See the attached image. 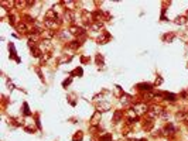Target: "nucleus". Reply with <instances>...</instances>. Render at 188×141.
<instances>
[{"mask_svg": "<svg viewBox=\"0 0 188 141\" xmlns=\"http://www.w3.org/2000/svg\"><path fill=\"white\" fill-rule=\"evenodd\" d=\"M132 110H133L137 116H140V114H144V113L149 111V106L144 105V103H136V105L133 106Z\"/></svg>", "mask_w": 188, "mask_h": 141, "instance_id": "obj_1", "label": "nucleus"}, {"mask_svg": "<svg viewBox=\"0 0 188 141\" xmlns=\"http://www.w3.org/2000/svg\"><path fill=\"white\" fill-rule=\"evenodd\" d=\"M163 109L161 107H157V106H153L150 110L147 111V116L150 117V119H154V117H157V116H161L163 114Z\"/></svg>", "mask_w": 188, "mask_h": 141, "instance_id": "obj_2", "label": "nucleus"}, {"mask_svg": "<svg viewBox=\"0 0 188 141\" xmlns=\"http://www.w3.org/2000/svg\"><path fill=\"white\" fill-rule=\"evenodd\" d=\"M44 24H45L48 28L55 30V28H58V27H60L61 20H48V18H45V20H44Z\"/></svg>", "mask_w": 188, "mask_h": 141, "instance_id": "obj_3", "label": "nucleus"}, {"mask_svg": "<svg viewBox=\"0 0 188 141\" xmlns=\"http://www.w3.org/2000/svg\"><path fill=\"white\" fill-rule=\"evenodd\" d=\"M70 33L72 35H76V37H82V35H85V30L82 27H79V26H71Z\"/></svg>", "mask_w": 188, "mask_h": 141, "instance_id": "obj_4", "label": "nucleus"}, {"mask_svg": "<svg viewBox=\"0 0 188 141\" xmlns=\"http://www.w3.org/2000/svg\"><path fill=\"white\" fill-rule=\"evenodd\" d=\"M62 18H64V21H67V23H72L74 20H75V16H74V11H71V10H65L64 13H62Z\"/></svg>", "mask_w": 188, "mask_h": 141, "instance_id": "obj_5", "label": "nucleus"}, {"mask_svg": "<svg viewBox=\"0 0 188 141\" xmlns=\"http://www.w3.org/2000/svg\"><path fill=\"white\" fill-rule=\"evenodd\" d=\"M109 38H111L109 33H106V31H101V35L98 37V42H99V44H106V42L109 41Z\"/></svg>", "mask_w": 188, "mask_h": 141, "instance_id": "obj_6", "label": "nucleus"}, {"mask_svg": "<svg viewBox=\"0 0 188 141\" xmlns=\"http://www.w3.org/2000/svg\"><path fill=\"white\" fill-rule=\"evenodd\" d=\"M102 28H103V23H101V21H95V23L89 24V30H92V31H101Z\"/></svg>", "mask_w": 188, "mask_h": 141, "instance_id": "obj_7", "label": "nucleus"}, {"mask_svg": "<svg viewBox=\"0 0 188 141\" xmlns=\"http://www.w3.org/2000/svg\"><path fill=\"white\" fill-rule=\"evenodd\" d=\"M52 48V44H51V41L50 40H44L42 42H41V45H40V49L42 51V49H47V51H50Z\"/></svg>", "mask_w": 188, "mask_h": 141, "instance_id": "obj_8", "label": "nucleus"}, {"mask_svg": "<svg viewBox=\"0 0 188 141\" xmlns=\"http://www.w3.org/2000/svg\"><path fill=\"white\" fill-rule=\"evenodd\" d=\"M16 28H17V31L21 33V34H27V31H28V28H27V26H26L24 23H17Z\"/></svg>", "mask_w": 188, "mask_h": 141, "instance_id": "obj_9", "label": "nucleus"}, {"mask_svg": "<svg viewBox=\"0 0 188 141\" xmlns=\"http://www.w3.org/2000/svg\"><path fill=\"white\" fill-rule=\"evenodd\" d=\"M175 117H177V120H180V121L188 120V113L187 111H178V113L175 114Z\"/></svg>", "mask_w": 188, "mask_h": 141, "instance_id": "obj_10", "label": "nucleus"}, {"mask_svg": "<svg viewBox=\"0 0 188 141\" xmlns=\"http://www.w3.org/2000/svg\"><path fill=\"white\" fill-rule=\"evenodd\" d=\"M45 18H48V20H57V13L54 10H48L47 14H45Z\"/></svg>", "mask_w": 188, "mask_h": 141, "instance_id": "obj_11", "label": "nucleus"}, {"mask_svg": "<svg viewBox=\"0 0 188 141\" xmlns=\"http://www.w3.org/2000/svg\"><path fill=\"white\" fill-rule=\"evenodd\" d=\"M137 88H139V89H142V90H147V92H149L151 88H153V85H150V83H139V85H137Z\"/></svg>", "mask_w": 188, "mask_h": 141, "instance_id": "obj_12", "label": "nucleus"}, {"mask_svg": "<svg viewBox=\"0 0 188 141\" xmlns=\"http://www.w3.org/2000/svg\"><path fill=\"white\" fill-rule=\"evenodd\" d=\"M164 131H167V134H168V133L173 134V133H175V127H174L173 124H167L165 128H164Z\"/></svg>", "mask_w": 188, "mask_h": 141, "instance_id": "obj_13", "label": "nucleus"}, {"mask_svg": "<svg viewBox=\"0 0 188 141\" xmlns=\"http://www.w3.org/2000/svg\"><path fill=\"white\" fill-rule=\"evenodd\" d=\"M64 4L68 7V10H71V11H74V7H75L76 1H64Z\"/></svg>", "mask_w": 188, "mask_h": 141, "instance_id": "obj_14", "label": "nucleus"}, {"mask_svg": "<svg viewBox=\"0 0 188 141\" xmlns=\"http://www.w3.org/2000/svg\"><path fill=\"white\" fill-rule=\"evenodd\" d=\"M163 96L167 98V100H171V102L175 100V95H173V93H163Z\"/></svg>", "mask_w": 188, "mask_h": 141, "instance_id": "obj_15", "label": "nucleus"}, {"mask_svg": "<svg viewBox=\"0 0 188 141\" xmlns=\"http://www.w3.org/2000/svg\"><path fill=\"white\" fill-rule=\"evenodd\" d=\"M81 45H82V44H81L79 41H72V42L70 44V47H71V48H74V49H76V48H79Z\"/></svg>", "mask_w": 188, "mask_h": 141, "instance_id": "obj_16", "label": "nucleus"}, {"mask_svg": "<svg viewBox=\"0 0 188 141\" xmlns=\"http://www.w3.org/2000/svg\"><path fill=\"white\" fill-rule=\"evenodd\" d=\"M184 23H185V17L181 16V17H177L175 18V24H184Z\"/></svg>", "mask_w": 188, "mask_h": 141, "instance_id": "obj_17", "label": "nucleus"}, {"mask_svg": "<svg viewBox=\"0 0 188 141\" xmlns=\"http://www.w3.org/2000/svg\"><path fill=\"white\" fill-rule=\"evenodd\" d=\"M58 35H60L61 38H64V40H67V38L70 37V33H67V31H64V33H58Z\"/></svg>", "mask_w": 188, "mask_h": 141, "instance_id": "obj_18", "label": "nucleus"}, {"mask_svg": "<svg viewBox=\"0 0 188 141\" xmlns=\"http://www.w3.org/2000/svg\"><path fill=\"white\" fill-rule=\"evenodd\" d=\"M119 119H120V113H119V111H116V113H115V120H113V121H115V123H117V121H119Z\"/></svg>", "mask_w": 188, "mask_h": 141, "instance_id": "obj_19", "label": "nucleus"}, {"mask_svg": "<svg viewBox=\"0 0 188 141\" xmlns=\"http://www.w3.org/2000/svg\"><path fill=\"white\" fill-rule=\"evenodd\" d=\"M24 113H26V114H30V111H28V105H27V103H24Z\"/></svg>", "mask_w": 188, "mask_h": 141, "instance_id": "obj_20", "label": "nucleus"}, {"mask_svg": "<svg viewBox=\"0 0 188 141\" xmlns=\"http://www.w3.org/2000/svg\"><path fill=\"white\" fill-rule=\"evenodd\" d=\"M120 102H122L123 105H127V103H129V99H127V98H122V100H120Z\"/></svg>", "mask_w": 188, "mask_h": 141, "instance_id": "obj_21", "label": "nucleus"}, {"mask_svg": "<svg viewBox=\"0 0 188 141\" xmlns=\"http://www.w3.org/2000/svg\"><path fill=\"white\" fill-rule=\"evenodd\" d=\"M161 82H163V79H161V78H157V80H156V85H160Z\"/></svg>", "mask_w": 188, "mask_h": 141, "instance_id": "obj_22", "label": "nucleus"}, {"mask_svg": "<svg viewBox=\"0 0 188 141\" xmlns=\"http://www.w3.org/2000/svg\"><path fill=\"white\" fill-rule=\"evenodd\" d=\"M70 83H71V79H68V80H64V83H62V85H64V86H67V85H70Z\"/></svg>", "mask_w": 188, "mask_h": 141, "instance_id": "obj_23", "label": "nucleus"}]
</instances>
